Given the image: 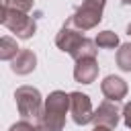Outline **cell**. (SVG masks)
I'll return each mask as SVG.
<instances>
[{"instance_id": "1", "label": "cell", "mask_w": 131, "mask_h": 131, "mask_svg": "<svg viewBox=\"0 0 131 131\" xmlns=\"http://www.w3.org/2000/svg\"><path fill=\"white\" fill-rule=\"evenodd\" d=\"M84 31L76 29L70 20H66V25L59 29L57 37H55V45L66 51L68 55H72L74 59H80V57H96V41L88 39L82 35Z\"/></svg>"}, {"instance_id": "2", "label": "cell", "mask_w": 131, "mask_h": 131, "mask_svg": "<svg viewBox=\"0 0 131 131\" xmlns=\"http://www.w3.org/2000/svg\"><path fill=\"white\" fill-rule=\"evenodd\" d=\"M68 111H70V94H66L63 90H53L45 98L41 125L47 131H63Z\"/></svg>"}, {"instance_id": "3", "label": "cell", "mask_w": 131, "mask_h": 131, "mask_svg": "<svg viewBox=\"0 0 131 131\" xmlns=\"http://www.w3.org/2000/svg\"><path fill=\"white\" fill-rule=\"evenodd\" d=\"M14 100H16V108H18L23 119L41 125L45 102H43L41 92L37 88H33V86H18L16 92H14Z\"/></svg>"}, {"instance_id": "4", "label": "cell", "mask_w": 131, "mask_h": 131, "mask_svg": "<svg viewBox=\"0 0 131 131\" xmlns=\"http://www.w3.org/2000/svg\"><path fill=\"white\" fill-rule=\"evenodd\" d=\"M2 25L12 31L18 39H31L37 31V20L33 16L10 6H2Z\"/></svg>"}, {"instance_id": "5", "label": "cell", "mask_w": 131, "mask_h": 131, "mask_svg": "<svg viewBox=\"0 0 131 131\" xmlns=\"http://www.w3.org/2000/svg\"><path fill=\"white\" fill-rule=\"evenodd\" d=\"M102 8H104V6H98V4H94V2L82 0V6H78L76 12H74L68 20H70L76 29H80V31H90V29H94V27L102 20Z\"/></svg>"}, {"instance_id": "6", "label": "cell", "mask_w": 131, "mask_h": 131, "mask_svg": "<svg viewBox=\"0 0 131 131\" xmlns=\"http://www.w3.org/2000/svg\"><path fill=\"white\" fill-rule=\"evenodd\" d=\"M70 115L74 119L76 125H88L94 119V111H92V102L88 98V94L82 92H70Z\"/></svg>"}, {"instance_id": "7", "label": "cell", "mask_w": 131, "mask_h": 131, "mask_svg": "<svg viewBox=\"0 0 131 131\" xmlns=\"http://www.w3.org/2000/svg\"><path fill=\"white\" fill-rule=\"evenodd\" d=\"M119 115H121V111H119L117 102L106 98V100H102V102L98 104V108L94 111L92 123H94V125H106V127L115 129V127L119 125Z\"/></svg>"}, {"instance_id": "8", "label": "cell", "mask_w": 131, "mask_h": 131, "mask_svg": "<svg viewBox=\"0 0 131 131\" xmlns=\"http://www.w3.org/2000/svg\"><path fill=\"white\" fill-rule=\"evenodd\" d=\"M98 76V63L94 57H80L74 66V78L80 84H92Z\"/></svg>"}, {"instance_id": "9", "label": "cell", "mask_w": 131, "mask_h": 131, "mask_svg": "<svg viewBox=\"0 0 131 131\" xmlns=\"http://www.w3.org/2000/svg\"><path fill=\"white\" fill-rule=\"evenodd\" d=\"M37 68V55L31 49H20L12 59H10V70L18 76H27Z\"/></svg>"}, {"instance_id": "10", "label": "cell", "mask_w": 131, "mask_h": 131, "mask_svg": "<svg viewBox=\"0 0 131 131\" xmlns=\"http://www.w3.org/2000/svg\"><path fill=\"white\" fill-rule=\"evenodd\" d=\"M100 90L102 94L108 98V100H115L119 102L121 98L127 96V82L119 76H106L102 82H100Z\"/></svg>"}, {"instance_id": "11", "label": "cell", "mask_w": 131, "mask_h": 131, "mask_svg": "<svg viewBox=\"0 0 131 131\" xmlns=\"http://www.w3.org/2000/svg\"><path fill=\"white\" fill-rule=\"evenodd\" d=\"M18 51H20V49H18V45H16V39H12V37H8V35H4V37L0 39V59L10 61Z\"/></svg>"}, {"instance_id": "12", "label": "cell", "mask_w": 131, "mask_h": 131, "mask_svg": "<svg viewBox=\"0 0 131 131\" xmlns=\"http://www.w3.org/2000/svg\"><path fill=\"white\" fill-rule=\"evenodd\" d=\"M94 41H96V45H98L100 49H115V47L119 45V37H117L113 31H100Z\"/></svg>"}, {"instance_id": "13", "label": "cell", "mask_w": 131, "mask_h": 131, "mask_svg": "<svg viewBox=\"0 0 131 131\" xmlns=\"http://www.w3.org/2000/svg\"><path fill=\"white\" fill-rule=\"evenodd\" d=\"M117 66L123 72H131V43H123L117 51Z\"/></svg>"}, {"instance_id": "14", "label": "cell", "mask_w": 131, "mask_h": 131, "mask_svg": "<svg viewBox=\"0 0 131 131\" xmlns=\"http://www.w3.org/2000/svg\"><path fill=\"white\" fill-rule=\"evenodd\" d=\"M8 131H47L43 125H37V123H31V121H27V119H23V121H18V123H14Z\"/></svg>"}, {"instance_id": "15", "label": "cell", "mask_w": 131, "mask_h": 131, "mask_svg": "<svg viewBox=\"0 0 131 131\" xmlns=\"http://www.w3.org/2000/svg\"><path fill=\"white\" fill-rule=\"evenodd\" d=\"M2 6H10V8H16V10L29 12L33 8V0H4Z\"/></svg>"}, {"instance_id": "16", "label": "cell", "mask_w": 131, "mask_h": 131, "mask_svg": "<svg viewBox=\"0 0 131 131\" xmlns=\"http://www.w3.org/2000/svg\"><path fill=\"white\" fill-rule=\"evenodd\" d=\"M123 121H125V125L131 129V102H127L125 108H123Z\"/></svg>"}, {"instance_id": "17", "label": "cell", "mask_w": 131, "mask_h": 131, "mask_svg": "<svg viewBox=\"0 0 131 131\" xmlns=\"http://www.w3.org/2000/svg\"><path fill=\"white\" fill-rule=\"evenodd\" d=\"M92 131H111V127H106V125H94Z\"/></svg>"}, {"instance_id": "18", "label": "cell", "mask_w": 131, "mask_h": 131, "mask_svg": "<svg viewBox=\"0 0 131 131\" xmlns=\"http://www.w3.org/2000/svg\"><path fill=\"white\" fill-rule=\"evenodd\" d=\"M86 2H94V4H98V6H104V4H106V0H86Z\"/></svg>"}, {"instance_id": "19", "label": "cell", "mask_w": 131, "mask_h": 131, "mask_svg": "<svg viewBox=\"0 0 131 131\" xmlns=\"http://www.w3.org/2000/svg\"><path fill=\"white\" fill-rule=\"evenodd\" d=\"M127 35H129V37H131V23H129V25H127Z\"/></svg>"}, {"instance_id": "20", "label": "cell", "mask_w": 131, "mask_h": 131, "mask_svg": "<svg viewBox=\"0 0 131 131\" xmlns=\"http://www.w3.org/2000/svg\"><path fill=\"white\" fill-rule=\"evenodd\" d=\"M121 2H123V4H131V0H121Z\"/></svg>"}]
</instances>
